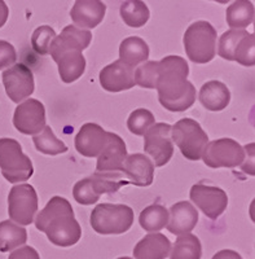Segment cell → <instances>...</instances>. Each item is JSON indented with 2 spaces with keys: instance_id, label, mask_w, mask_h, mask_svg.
Masks as SVG:
<instances>
[{
  "instance_id": "19",
  "label": "cell",
  "mask_w": 255,
  "mask_h": 259,
  "mask_svg": "<svg viewBox=\"0 0 255 259\" xmlns=\"http://www.w3.org/2000/svg\"><path fill=\"white\" fill-rule=\"evenodd\" d=\"M122 172L134 186L149 187L154 179V165L145 154L135 153L124 159Z\"/></svg>"
},
{
  "instance_id": "18",
  "label": "cell",
  "mask_w": 255,
  "mask_h": 259,
  "mask_svg": "<svg viewBox=\"0 0 255 259\" xmlns=\"http://www.w3.org/2000/svg\"><path fill=\"white\" fill-rule=\"evenodd\" d=\"M106 6L101 0H76L70 11V17L79 29H94L105 17Z\"/></svg>"
},
{
  "instance_id": "6",
  "label": "cell",
  "mask_w": 255,
  "mask_h": 259,
  "mask_svg": "<svg viewBox=\"0 0 255 259\" xmlns=\"http://www.w3.org/2000/svg\"><path fill=\"white\" fill-rule=\"evenodd\" d=\"M0 168L9 183L26 182L34 174L31 159L15 139H0Z\"/></svg>"
},
{
  "instance_id": "4",
  "label": "cell",
  "mask_w": 255,
  "mask_h": 259,
  "mask_svg": "<svg viewBox=\"0 0 255 259\" xmlns=\"http://www.w3.org/2000/svg\"><path fill=\"white\" fill-rule=\"evenodd\" d=\"M217 30L207 21H197L184 34V48L188 59L196 64H207L217 53Z\"/></svg>"
},
{
  "instance_id": "2",
  "label": "cell",
  "mask_w": 255,
  "mask_h": 259,
  "mask_svg": "<svg viewBox=\"0 0 255 259\" xmlns=\"http://www.w3.org/2000/svg\"><path fill=\"white\" fill-rule=\"evenodd\" d=\"M35 227L46 233L48 240L56 246H73L82 236V228L74 217L70 202L60 196L48 201L36 217Z\"/></svg>"
},
{
  "instance_id": "26",
  "label": "cell",
  "mask_w": 255,
  "mask_h": 259,
  "mask_svg": "<svg viewBox=\"0 0 255 259\" xmlns=\"http://www.w3.org/2000/svg\"><path fill=\"white\" fill-rule=\"evenodd\" d=\"M27 241V232L24 227L12 221L0 222V251L8 253Z\"/></svg>"
},
{
  "instance_id": "16",
  "label": "cell",
  "mask_w": 255,
  "mask_h": 259,
  "mask_svg": "<svg viewBox=\"0 0 255 259\" xmlns=\"http://www.w3.org/2000/svg\"><path fill=\"white\" fill-rule=\"evenodd\" d=\"M134 68L117 60L100 71V83L109 92H120L132 89L135 83Z\"/></svg>"
},
{
  "instance_id": "9",
  "label": "cell",
  "mask_w": 255,
  "mask_h": 259,
  "mask_svg": "<svg viewBox=\"0 0 255 259\" xmlns=\"http://www.w3.org/2000/svg\"><path fill=\"white\" fill-rule=\"evenodd\" d=\"M38 212V194L30 184L15 186L8 196V214L11 221L20 226H29Z\"/></svg>"
},
{
  "instance_id": "29",
  "label": "cell",
  "mask_w": 255,
  "mask_h": 259,
  "mask_svg": "<svg viewBox=\"0 0 255 259\" xmlns=\"http://www.w3.org/2000/svg\"><path fill=\"white\" fill-rule=\"evenodd\" d=\"M170 259H201L202 246L197 236L192 233H184L176 239L174 244Z\"/></svg>"
},
{
  "instance_id": "35",
  "label": "cell",
  "mask_w": 255,
  "mask_h": 259,
  "mask_svg": "<svg viewBox=\"0 0 255 259\" xmlns=\"http://www.w3.org/2000/svg\"><path fill=\"white\" fill-rule=\"evenodd\" d=\"M17 60V52L11 43L6 40H0V70L9 68Z\"/></svg>"
},
{
  "instance_id": "34",
  "label": "cell",
  "mask_w": 255,
  "mask_h": 259,
  "mask_svg": "<svg viewBox=\"0 0 255 259\" xmlns=\"http://www.w3.org/2000/svg\"><path fill=\"white\" fill-rule=\"evenodd\" d=\"M56 36V32L52 27L44 25L38 27L31 36L32 48L39 55H47L50 52V46Z\"/></svg>"
},
{
  "instance_id": "38",
  "label": "cell",
  "mask_w": 255,
  "mask_h": 259,
  "mask_svg": "<svg viewBox=\"0 0 255 259\" xmlns=\"http://www.w3.org/2000/svg\"><path fill=\"white\" fill-rule=\"evenodd\" d=\"M8 6H7L4 0H0V27H3L4 25H6L7 20H8Z\"/></svg>"
},
{
  "instance_id": "8",
  "label": "cell",
  "mask_w": 255,
  "mask_h": 259,
  "mask_svg": "<svg viewBox=\"0 0 255 259\" xmlns=\"http://www.w3.org/2000/svg\"><path fill=\"white\" fill-rule=\"evenodd\" d=\"M218 53L228 61H236L243 66H254L255 35L242 29L228 30L220 36Z\"/></svg>"
},
{
  "instance_id": "21",
  "label": "cell",
  "mask_w": 255,
  "mask_h": 259,
  "mask_svg": "<svg viewBox=\"0 0 255 259\" xmlns=\"http://www.w3.org/2000/svg\"><path fill=\"white\" fill-rule=\"evenodd\" d=\"M127 158V149L123 139L117 134L109 133V140L105 149L100 153L97 159V171H120Z\"/></svg>"
},
{
  "instance_id": "39",
  "label": "cell",
  "mask_w": 255,
  "mask_h": 259,
  "mask_svg": "<svg viewBox=\"0 0 255 259\" xmlns=\"http://www.w3.org/2000/svg\"><path fill=\"white\" fill-rule=\"evenodd\" d=\"M214 2H218V3L220 4H227L228 2H231V0H214Z\"/></svg>"
},
{
  "instance_id": "7",
  "label": "cell",
  "mask_w": 255,
  "mask_h": 259,
  "mask_svg": "<svg viewBox=\"0 0 255 259\" xmlns=\"http://www.w3.org/2000/svg\"><path fill=\"white\" fill-rule=\"evenodd\" d=\"M171 139L189 161L202 158L203 150L208 143L207 134L192 118H183L171 126Z\"/></svg>"
},
{
  "instance_id": "14",
  "label": "cell",
  "mask_w": 255,
  "mask_h": 259,
  "mask_svg": "<svg viewBox=\"0 0 255 259\" xmlns=\"http://www.w3.org/2000/svg\"><path fill=\"white\" fill-rule=\"evenodd\" d=\"M13 124L21 134L36 135L46 127V108L35 99H27L16 108Z\"/></svg>"
},
{
  "instance_id": "32",
  "label": "cell",
  "mask_w": 255,
  "mask_h": 259,
  "mask_svg": "<svg viewBox=\"0 0 255 259\" xmlns=\"http://www.w3.org/2000/svg\"><path fill=\"white\" fill-rule=\"evenodd\" d=\"M154 123H156L154 115L147 109H136L130 114L127 119L129 130L138 136H143Z\"/></svg>"
},
{
  "instance_id": "37",
  "label": "cell",
  "mask_w": 255,
  "mask_h": 259,
  "mask_svg": "<svg viewBox=\"0 0 255 259\" xmlns=\"http://www.w3.org/2000/svg\"><path fill=\"white\" fill-rule=\"evenodd\" d=\"M212 259H242V256H241L237 251L226 249V250L218 251V253L212 256Z\"/></svg>"
},
{
  "instance_id": "5",
  "label": "cell",
  "mask_w": 255,
  "mask_h": 259,
  "mask_svg": "<svg viewBox=\"0 0 255 259\" xmlns=\"http://www.w3.org/2000/svg\"><path fill=\"white\" fill-rule=\"evenodd\" d=\"M134 210L127 205L100 203L91 212V227L100 235H120L131 228Z\"/></svg>"
},
{
  "instance_id": "36",
  "label": "cell",
  "mask_w": 255,
  "mask_h": 259,
  "mask_svg": "<svg viewBox=\"0 0 255 259\" xmlns=\"http://www.w3.org/2000/svg\"><path fill=\"white\" fill-rule=\"evenodd\" d=\"M8 259H40L38 251L31 246H21L20 249L9 254Z\"/></svg>"
},
{
  "instance_id": "11",
  "label": "cell",
  "mask_w": 255,
  "mask_h": 259,
  "mask_svg": "<svg viewBox=\"0 0 255 259\" xmlns=\"http://www.w3.org/2000/svg\"><path fill=\"white\" fill-rule=\"evenodd\" d=\"M144 150L153 158V165L162 167L174 154L171 126L167 123H154L144 134Z\"/></svg>"
},
{
  "instance_id": "3",
  "label": "cell",
  "mask_w": 255,
  "mask_h": 259,
  "mask_svg": "<svg viewBox=\"0 0 255 259\" xmlns=\"http://www.w3.org/2000/svg\"><path fill=\"white\" fill-rule=\"evenodd\" d=\"M130 184L120 171H96L90 178L79 180L74 186L73 196L80 205H94L101 194L115 193L122 186Z\"/></svg>"
},
{
  "instance_id": "28",
  "label": "cell",
  "mask_w": 255,
  "mask_h": 259,
  "mask_svg": "<svg viewBox=\"0 0 255 259\" xmlns=\"http://www.w3.org/2000/svg\"><path fill=\"white\" fill-rule=\"evenodd\" d=\"M120 17L130 27H141L150 17L149 8L143 0H126L120 6Z\"/></svg>"
},
{
  "instance_id": "30",
  "label": "cell",
  "mask_w": 255,
  "mask_h": 259,
  "mask_svg": "<svg viewBox=\"0 0 255 259\" xmlns=\"http://www.w3.org/2000/svg\"><path fill=\"white\" fill-rule=\"evenodd\" d=\"M167 222L168 210L158 203L145 207L139 217L140 226L149 233L159 232L161 230H163L164 227L167 226Z\"/></svg>"
},
{
  "instance_id": "15",
  "label": "cell",
  "mask_w": 255,
  "mask_h": 259,
  "mask_svg": "<svg viewBox=\"0 0 255 259\" xmlns=\"http://www.w3.org/2000/svg\"><path fill=\"white\" fill-rule=\"evenodd\" d=\"M92 40L91 31L69 25L61 31L59 36H55L50 46V55L56 62L65 52H82L90 46Z\"/></svg>"
},
{
  "instance_id": "24",
  "label": "cell",
  "mask_w": 255,
  "mask_h": 259,
  "mask_svg": "<svg viewBox=\"0 0 255 259\" xmlns=\"http://www.w3.org/2000/svg\"><path fill=\"white\" fill-rule=\"evenodd\" d=\"M149 57V47L139 36H130L119 46V60L123 64L135 68L136 65L145 62Z\"/></svg>"
},
{
  "instance_id": "40",
  "label": "cell",
  "mask_w": 255,
  "mask_h": 259,
  "mask_svg": "<svg viewBox=\"0 0 255 259\" xmlns=\"http://www.w3.org/2000/svg\"><path fill=\"white\" fill-rule=\"evenodd\" d=\"M118 259H132V258H129V256H122V258H118Z\"/></svg>"
},
{
  "instance_id": "17",
  "label": "cell",
  "mask_w": 255,
  "mask_h": 259,
  "mask_svg": "<svg viewBox=\"0 0 255 259\" xmlns=\"http://www.w3.org/2000/svg\"><path fill=\"white\" fill-rule=\"evenodd\" d=\"M109 133L96 123H86L75 136V148L84 157H99L105 149Z\"/></svg>"
},
{
  "instance_id": "13",
  "label": "cell",
  "mask_w": 255,
  "mask_h": 259,
  "mask_svg": "<svg viewBox=\"0 0 255 259\" xmlns=\"http://www.w3.org/2000/svg\"><path fill=\"white\" fill-rule=\"evenodd\" d=\"M7 95L13 103H21L34 92V75L25 64H16L2 75Z\"/></svg>"
},
{
  "instance_id": "22",
  "label": "cell",
  "mask_w": 255,
  "mask_h": 259,
  "mask_svg": "<svg viewBox=\"0 0 255 259\" xmlns=\"http://www.w3.org/2000/svg\"><path fill=\"white\" fill-rule=\"evenodd\" d=\"M171 242L162 233H149L134 247L135 259H166L170 254Z\"/></svg>"
},
{
  "instance_id": "23",
  "label": "cell",
  "mask_w": 255,
  "mask_h": 259,
  "mask_svg": "<svg viewBox=\"0 0 255 259\" xmlns=\"http://www.w3.org/2000/svg\"><path fill=\"white\" fill-rule=\"evenodd\" d=\"M199 101L210 112H220L226 109L231 101V92L224 83L210 80L199 90Z\"/></svg>"
},
{
  "instance_id": "20",
  "label": "cell",
  "mask_w": 255,
  "mask_h": 259,
  "mask_svg": "<svg viewBox=\"0 0 255 259\" xmlns=\"http://www.w3.org/2000/svg\"><path fill=\"white\" fill-rule=\"evenodd\" d=\"M167 230L173 235H184L191 233L198 222V212L191 202L180 201L173 205L168 211Z\"/></svg>"
},
{
  "instance_id": "25",
  "label": "cell",
  "mask_w": 255,
  "mask_h": 259,
  "mask_svg": "<svg viewBox=\"0 0 255 259\" xmlns=\"http://www.w3.org/2000/svg\"><path fill=\"white\" fill-rule=\"evenodd\" d=\"M61 80L73 83L79 79L86 70V59L82 52H65L56 60Z\"/></svg>"
},
{
  "instance_id": "33",
  "label": "cell",
  "mask_w": 255,
  "mask_h": 259,
  "mask_svg": "<svg viewBox=\"0 0 255 259\" xmlns=\"http://www.w3.org/2000/svg\"><path fill=\"white\" fill-rule=\"evenodd\" d=\"M135 83L144 89H156L158 78V62L148 61L138 68L134 73Z\"/></svg>"
},
{
  "instance_id": "12",
  "label": "cell",
  "mask_w": 255,
  "mask_h": 259,
  "mask_svg": "<svg viewBox=\"0 0 255 259\" xmlns=\"http://www.w3.org/2000/svg\"><path fill=\"white\" fill-rule=\"evenodd\" d=\"M191 200L207 218L218 219L228 206V196L222 188L205 186L203 183L194 184L191 188Z\"/></svg>"
},
{
  "instance_id": "1",
  "label": "cell",
  "mask_w": 255,
  "mask_h": 259,
  "mask_svg": "<svg viewBox=\"0 0 255 259\" xmlns=\"http://www.w3.org/2000/svg\"><path fill=\"white\" fill-rule=\"evenodd\" d=\"M189 66L180 56H167L158 62L156 89L164 109L184 112L196 101V89L187 79Z\"/></svg>"
},
{
  "instance_id": "27",
  "label": "cell",
  "mask_w": 255,
  "mask_h": 259,
  "mask_svg": "<svg viewBox=\"0 0 255 259\" xmlns=\"http://www.w3.org/2000/svg\"><path fill=\"white\" fill-rule=\"evenodd\" d=\"M226 15L228 26L232 29H245L254 21V4L249 0H236L227 8Z\"/></svg>"
},
{
  "instance_id": "31",
  "label": "cell",
  "mask_w": 255,
  "mask_h": 259,
  "mask_svg": "<svg viewBox=\"0 0 255 259\" xmlns=\"http://www.w3.org/2000/svg\"><path fill=\"white\" fill-rule=\"evenodd\" d=\"M32 142L35 144L36 150L48 156H57L68 152V147L56 138L50 126H46L40 133L34 135Z\"/></svg>"
},
{
  "instance_id": "10",
  "label": "cell",
  "mask_w": 255,
  "mask_h": 259,
  "mask_svg": "<svg viewBox=\"0 0 255 259\" xmlns=\"http://www.w3.org/2000/svg\"><path fill=\"white\" fill-rule=\"evenodd\" d=\"M202 158L205 165L211 168H233L245 162V149L233 139H219L207 143Z\"/></svg>"
}]
</instances>
